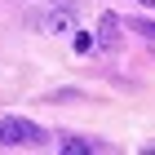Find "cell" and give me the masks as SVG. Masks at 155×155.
Masks as SVG:
<instances>
[{"label": "cell", "mask_w": 155, "mask_h": 155, "mask_svg": "<svg viewBox=\"0 0 155 155\" xmlns=\"http://www.w3.org/2000/svg\"><path fill=\"white\" fill-rule=\"evenodd\" d=\"M40 142H45L40 124L22 115H0V146H40Z\"/></svg>", "instance_id": "cell-1"}, {"label": "cell", "mask_w": 155, "mask_h": 155, "mask_svg": "<svg viewBox=\"0 0 155 155\" xmlns=\"http://www.w3.org/2000/svg\"><path fill=\"white\" fill-rule=\"evenodd\" d=\"M45 27L53 31V36H67V31H75V18H71L67 9H58V5H53V13L45 18Z\"/></svg>", "instance_id": "cell-2"}, {"label": "cell", "mask_w": 155, "mask_h": 155, "mask_svg": "<svg viewBox=\"0 0 155 155\" xmlns=\"http://www.w3.org/2000/svg\"><path fill=\"white\" fill-rule=\"evenodd\" d=\"M115 31H120V13H102V22H97L102 45H115Z\"/></svg>", "instance_id": "cell-3"}, {"label": "cell", "mask_w": 155, "mask_h": 155, "mask_svg": "<svg viewBox=\"0 0 155 155\" xmlns=\"http://www.w3.org/2000/svg\"><path fill=\"white\" fill-rule=\"evenodd\" d=\"M133 31H142L146 40H155V22H151V18H137V22H133Z\"/></svg>", "instance_id": "cell-4"}, {"label": "cell", "mask_w": 155, "mask_h": 155, "mask_svg": "<svg viewBox=\"0 0 155 155\" xmlns=\"http://www.w3.org/2000/svg\"><path fill=\"white\" fill-rule=\"evenodd\" d=\"M62 151H67V155H71V151L80 155V151H89V142H80V137H67V142H62Z\"/></svg>", "instance_id": "cell-5"}, {"label": "cell", "mask_w": 155, "mask_h": 155, "mask_svg": "<svg viewBox=\"0 0 155 155\" xmlns=\"http://www.w3.org/2000/svg\"><path fill=\"white\" fill-rule=\"evenodd\" d=\"M75 49H80V53H84V49H93V36H84V31H75Z\"/></svg>", "instance_id": "cell-6"}, {"label": "cell", "mask_w": 155, "mask_h": 155, "mask_svg": "<svg viewBox=\"0 0 155 155\" xmlns=\"http://www.w3.org/2000/svg\"><path fill=\"white\" fill-rule=\"evenodd\" d=\"M53 5H58V9H75V0H53Z\"/></svg>", "instance_id": "cell-7"}]
</instances>
